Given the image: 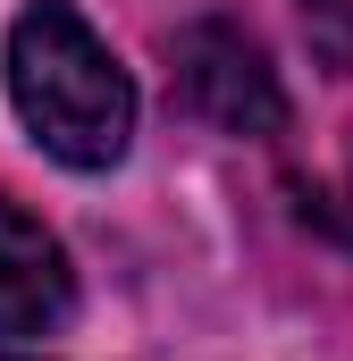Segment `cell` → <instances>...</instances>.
Wrapping results in <instances>:
<instances>
[{"label":"cell","mask_w":353,"mask_h":361,"mask_svg":"<svg viewBox=\"0 0 353 361\" xmlns=\"http://www.w3.org/2000/svg\"><path fill=\"white\" fill-rule=\"evenodd\" d=\"M0 361H17V353H0Z\"/></svg>","instance_id":"cell-5"},{"label":"cell","mask_w":353,"mask_h":361,"mask_svg":"<svg viewBox=\"0 0 353 361\" xmlns=\"http://www.w3.org/2000/svg\"><path fill=\"white\" fill-rule=\"evenodd\" d=\"M76 311V269L42 219L0 193V336H42Z\"/></svg>","instance_id":"cell-3"},{"label":"cell","mask_w":353,"mask_h":361,"mask_svg":"<svg viewBox=\"0 0 353 361\" xmlns=\"http://www.w3.org/2000/svg\"><path fill=\"white\" fill-rule=\"evenodd\" d=\"M311 219H320V227H337V235L353 244V169H345L337 193H311Z\"/></svg>","instance_id":"cell-4"},{"label":"cell","mask_w":353,"mask_h":361,"mask_svg":"<svg viewBox=\"0 0 353 361\" xmlns=\"http://www.w3.org/2000/svg\"><path fill=\"white\" fill-rule=\"evenodd\" d=\"M176 59V92L202 126L219 135H277L286 126V92H277V68L261 59V42L227 17H193L169 42Z\"/></svg>","instance_id":"cell-2"},{"label":"cell","mask_w":353,"mask_h":361,"mask_svg":"<svg viewBox=\"0 0 353 361\" xmlns=\"http://www.w3.org/2000/svg\"><path fill=\"white\" fill-rule=\"evenodd\" d=\"M8 101L25 135L68 169H118L135 143V85L68 0H34L8 25Z\"/></svg>","instance_id":"cell-1"}]
</instances>
